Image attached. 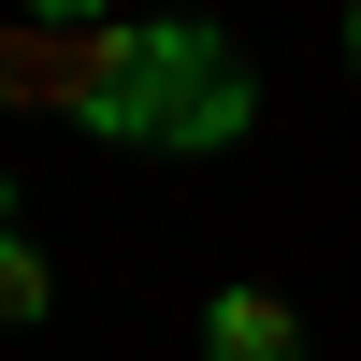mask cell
<instances>
[{"label": "cell", "instance_id": "cell-3", "mask_svg": "<svg viewBox=\"0 0 361 361\" xmlns=\"http://www.w3.org/2000/svg\"><path fill=\"white\" fill-rule=\"evenodd\" d=\"M44 318H58V260H44V231H0V333H44Z\"/></svg>", "mask_w": 361, "mask_h": 361}, {"label": "cell", "instance_id": "cell-1", "mask_svg": "<svg viewBox=\"0 0 361 361\" xmlns=\"http://www.w3.org/2000/svg\"><path fill=\"white\" fill-rule=\"evenodd\" d=\"M0 102H58L87 145L217 159L260 130V73L202 15H102V29H0Z\"/></svg>", "mask_w": 361, "mask_h": 361}, {"label": "cell", "instance_id": "cell-5", "mask_svg": "<svg viewBox=\"0 0 361 361\" xmlns=\"http://www.w3.org/2000/svg\"><path fill=\"white\" fill-rule=\"evenodd\" d=\"M347 73H361V15H347Z\"/></svg>", "mask_w": 361, "mask_h": 361}, {"label": "cell", "instance_id": "cell-2", "mask_svg": "<svg viewBox=\"0 0 361 361\" xmlns=\"http://www.w3.org/2000/svg\"><path fill=\"white\" fill-rule=\"evenodd\" d=\"M202 361H304V318H289V289H202Z\"/></svg>", "mask_w": 361, "mask_h": 361}, {"label": "cell", "instance_id": "cell-4", "mask_svg": "<svg viewBox=\"0 0 361 361\" xmlns=\"http://www.w3.org/2000/svg\"><path fill=\"white\" fill-rule=\"evenodd\" d=\"M15 217H29V202H15V188H0V231H15Z\"/></svg>", "mask_w": 361, "mask_h": 361}]
</instances>
